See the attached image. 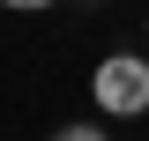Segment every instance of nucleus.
Segmentation results:
<instances>
[{
	"label": "nucleus",
	"instance_id": "f03ea898",
	"mask_svg": "<svg viewBox=\"0 0 149 141\" xmlns=\"http://www.w3.org/2000/svg\"><path fill=\"white\" fill-rule=\"evenodd\" d=\"M0 8H15V15H45V8H60V0H0Z\"/></svg>",
	"mask_w": 149,
	"mask_h": 141
},
{
	"label": "nucleus",
	"instance_id": "7ed1b4c3",
	"mask_svg": "<svg viewBox=\"0 0 149 141\" xmlns=\"http://www.w3.org/2000/svg\"><path fill=\"white\" fill-rule=\"evenodd\" d=\"M52 141H104V134H97V126H60Z\"/></svg>",
	"mask_w": 149,
	"mask_h": 141
},
{
	"label": "nucleus",
	"instance_id": "20e7f679",
	"mask_svg": "<svg viewBox=\"0 0 149 141\" xmlns=\"http://www.w3.org/2000/svg\"><path fill=\"white\" fill-rule=\"evenodd\" d=\"M142 30H149V22H142Z\"/></svg>",
	"mask_w": 149,
	"mask_h": 141
},
{
	"label": "nucleus",
	"instance_id": "f257e3e1",
	"mask_svg": "<svg viewBox=\"0 0 149 141\" xmlns=\"http://www.w3.org/2000/svg\"><path fill=\"white\" fill-rule=\"evenodd\" d=\"M90 97L104 119H142L149 111V59L142 52H104L90 74Z\"/></svg>",
	"mask_w": 149,
	"mask_h": 141
}]
</instances>
